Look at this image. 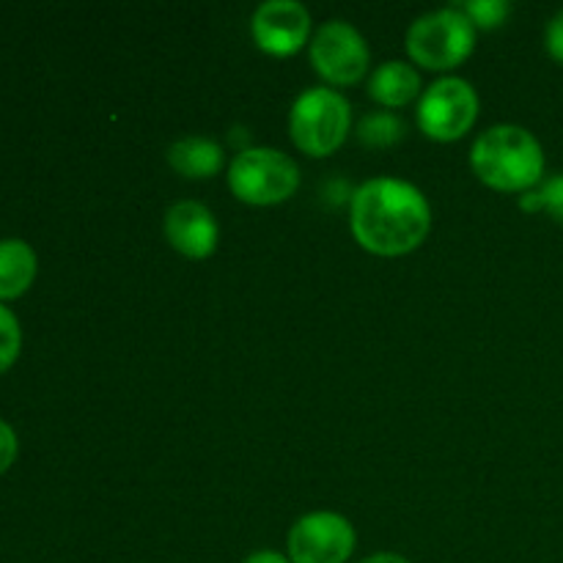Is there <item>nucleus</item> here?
Listing matches in <instances>:
<instances>
[{
	"mask_svg": "<svg viewBox=\"0 0 563 563\" xmlns=\"http://www.w3.org/2000/svg\"><path fill=\"white\" fill-rule=\"evenodd\" d=\"M234 198L251 207H275L289 201L300 187V168L289 154L269 146L242 148L229 165Z\"/></svg>",
	"mask_w": 563,
	"mask_h": 563,
	"instance_id": "39448f33",
	"label": "nucleus"
},
{
	"mask_svg": "<svg viewBox=\"0 0 563 563\" xmlns=\"http://www.w3.org/2000/svg\"><path fill=\"white\" fill-rule=\"evenodd\" d=\"M368 97L383 108H407L421 97V75L407 60H385L368 77Z\"/></svg>",
	"mask_w": 563,
	"mask_h": 563,
	"instance_id": "9b49d317",
	"label": "nucleus"
},
{
	"mask_svg": "<svg viewBox=\"0 0 563 563\" xmlns=\"http://www.w3.org/2000/svg\"><path fill=\"white\" fill-rule=\"evenodd\" d=\"M478 93L462 77H440L418 99V126L429 141L454 143L473 130L478 119Z\"/></svg>",
	"mask_w": 563,
	"mask_h": 563,
	"instance_id": "423d86ee",
	"label": "nucleus"
},
{
	"mask_svg": "<svg viewBox=\"0 0 563 563\" xmlns=\"http://www.w3.org/2000/svg\"><path fill=\"white\" fill-rule=\"evenodd\" d=\"M357 137H361L363 146L372 148H388L405 137V121L396 113L388 110H379V113H368L366 119L357 126Z\"/></svg>",
	"mask_w": 563,
	"mask_h": 563,
	"instance_id": "4468645a",
	"label": "nucleus"
},
{
	"mask_svg": "<svg viewBox=\"0 0 563 563\" xmlns=\"http://www.w3.org/2000/svg\"><path fill=\"white\" fill-rule=\"evenodd\" d=\"M16 451H20V440H16V432L5 421H0V476L14 465Z\"/></svg>",
	"mask_w": 563,
	"mask_h": 563,
	"instance_id": "a211bd4d",
	"label": "nucleus"
},
{
	"mask_svg": "<svg viewBox=\"0 0 563 563\" xmlns=\"http://www.w3.org/2000/svg\"><path fill=\"white\" fill-rule=\"evenodd\" d=\"M520 207L526 209V212H542V209H544V203H542V192H539L537 187H533V190H528V192H522Z\"/></svg>",
	"mask_w": 563,
	"mask_h": 563,
	"instance_id": "412c9836",
	"label": "nucleus"
},
{
	"mask_svg": "<svg viewBox=\"0 0 563 563\" xmlns=\"http://www.w3.org/2000/svg\"><path fill=\"white\" fill-rule=\"evenodd\" d=\"M539 192H542L544 212L553 214V218L563 225V174L550 176L548 181H542Z\"/></svg>",
	"mask_w": 563,
	"mask_h": 563,
	"instance_id": "f3484780",
	"label": "nucleus"
},
{
	"mask_svg": "<svg viewBox=\"0 0 563 563\" xmlns=\"http://www.w3.org/2000/svg\"><path fill=\"white\" fill-rule=\"evenodd\" d=\"M544 47H548L550 58L563 64V9L548 22V31H544Z\"/></svg>",
	"mask_w": 563,
	"mask_h": 563,
	"instance_id": "6ab92c4d",
	"label": "nucleus"
},
{
	"mask_svg": "<svg viewBox=\"0 0 563 563\" xmlns=\"http://www.w3.org/2000/svg\"><path fill=\"white\" fill-rule=\"evenodd\" d=\"M38 258L25 240H0V302L16 300L36 280Z\"/></svg>",
	"mask_w": 563,
	"mask_h": 563,
	"instance_id": "f8f14e48",
	"label": "nucleus"
},
{
	"mask_svg": "<svg viewBox=\"0 0 563 563\" xmlns=\"http://www.w3.org/2000/svg\"><path fill=\"white\" fill-rule=\"evenodd\" d=\"M311 64L317 75L330 86H355L366 77L372 53L355 25L344 20H330L313 33Z\"/></svg>",
	"mask_w": 563,
	"mask_h": 563,
	"instance_id": "0eeeda50",
	"label": "nucleus"
},
{
	"mask_svg": "<svg viewBox=\"0 0 563 563\" xmlns=\"http://www.w3.org/2000/svg\"><path fill=\"white\" fill-rule=\"evenodd\" d=\"M476 49V27L460 5L429 11L407 31V55L429 71H454Z\"/></svg>",
	"mask_w": 563,
	"mask_h": 563,
	"instance_id": "20e7f679",
	"label": "nucleus"
},
{
	"mask_svg": "<svg viewBox=\"0 0 563 563\" xmlns=\"http://www.w3.org/2000/svg\"><path fill=\"white\" fill-rule=\"evenodd\" d=\"M242 563H291L289 555L278 553V550H256V553L247 555Z\"/></svg>",
	"mask_w": 563,
	"mask_h": 563,
	"instance_id": "aec40b11",
	"label": "nucleus"
},
{
	"mask_svg": "<svg viewBox=\"0 0 563 563\" xmlns=\"http://www.w3.org/2000/svg\"><path fill=\"white\" fill-rule=\"evenodd\" d=\"M462 14L473 22V27L482 31H495V27L506 25L511 14L509 0H471V3L460 5Z\"/></svg>",
	"mask_w": 563,
	"mask_h": 563,
	"instance_id": "2eb2a0df",
	"label": "nucleus"
},
{
	"mask_svg": "<svg viewBox=\"0 0 563 563\" xmlns=\"http://www.w3.org/2000/svg\"><path fill=\"white\" fill-rule=\"evenodd\" d=\"M350 229L357 245L374 256H407L432 231V207L410 181L377 176L363 181L352 196Z\"/></svg>",
	"mask_w": 563,
	"mask_h": 563,
	"instance_id": "f257e3e1",
	"label": "nucleus"
},
{
	"mask_svg": "<svg viewBox=\"0 0 563 563\" xmlns=\"http://www.w3.org/2000/svg\"><path fill=\"white\" fill-rule=\"evenodd\" d=\"M471 168L493 190L528 192L542 185L544 148L526 126H489L473 143Z\"/></svg>",
	"mask_w": 563,
	"mask_h": 563,
	"instance_id": "f03ea898",
	"label": "nucleus"
},
{
	"mask_svg": "<svg viewBox=\"0 0 563 563\" xmlns=\"http://www.w3.org/2000/svg\"><path fill=\"white\" fill-rule=\"evenodd\" d=\"M253 42L275 58L297 55L311 36V11L297 0H267L253 11Z\"/></svg>",
	"mask_w": 563,
	"mask_h": 563,
	"instance_id": "1a4fd4ad",
	"label": "nucleus"
},
{
	"mask_svg": "<svg viewBox=\"0 0 563 563\" xmlns=\"http://www.w3.org/2000/svg\"><path fill=\"white\" fill-rule=\"evenodd\" d=\"M22 350V328L20 319L14 317L11 308H5L0 302V374L9 372L11 366L16 363Z\"/></svg>",
	"mask_w": 563,
	"mask_h": 563,
	"instance_id": "dca6fc26",
	"label": "nucleus"
},
{
	"mask_svg": "<svg viewBox=\"0 0 563 563\" xmlns=\"http://www.w3.org/2000/svg\"><path fill=\"white\" fill-rule=\"evenodd\" d=\"M357 563H410L405 555H396V553H377V555H368V559L357 561Z\"/></svg>",
	"mask_w": 563,
	"mask_h": 563,
	"instance_id": "4be33fe9",
	"label": "nucleus"
},
{
	"mask_svg": "<svg viewBox=\"0 0 563 563\" xmlns=\"http://www.w3.org/2000/svg\"><path fill=\"white\" fill-rule=\"evenodd\" d=\"M355 544V528L344 515L311 511L291 526L286 555L291 563H346Z\"/></svg>",
	"mask_w": 563,
	"mask_h": 563,
	"instance_id": "6e6552de",
	"label": "nucleus"
},
{
	"mask_svg": "<svg viewBox=\"0 0 563 563\" xmlns=\"http://www.w3.org/2000/svg\"><path fill=\"white\" fill-rule=\"evenodd\" d=\"M165 240L185 258L201 262L218 251L220 225L212 209L198 201H181L165 212Z\"/></svg>",
	"mask_w": 563,
	"mask_h": 563,
	"instance_id": "9d476101",
	"label": "nucleus"
},
{
	"mask_svg": "<svg viewBox=\"0 0 563 563\" xmlns=\"http://www.w3.org/2000/svg\"><path fill=\"white\" fill-rule=\"evenodd\" d=\"M352 104L335 88H308L295 99L289 113V135L308 157H330L350 137Z\"/></svg>",
	"mask_w": 563,
	"mask_h": 563,
	"instance_id": "7ed1b4c3",
	"label": "nucleus"
},
{
	"mask_svg": "<svg viewBox=\"0 0 563 563\" xmlns=\"http://www.w3.org/2000/svg\"><path fill=\"white\" fill-rule=\"evenodd\" d=\"M168 163L185 179H212L223 168V148L209 137H181L168 148Z\"/></svg>",
	"mask_w": 563,
	"mask_h": 563,
	"instance_id": "ddd939ff",
	"label": "nucleus"
}]
</instances>
